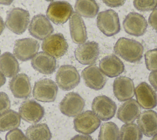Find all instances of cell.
Listing matches in <instances>:
<instances>
[{
    "label": "cell",
    "instance_id": "cell-1",
    "mask_svg": "<svg viewBox=\"0 0 157 140\" xmlns=\"http://www.w3.org/2000/svg\"><path fill=\"white\" fill-rule=\"evenodd\" d=\"M115 53L123 60L130 63L139 61L143 55V45L138 41L126 37L120 38L115 43Z\"/></svg>",
    "mask_w": 157,
    "mask_h": 140
},
{
    "label": "cell",
    "instance_id": "cell-2",
    "mask_svg": "<svg viewBox=\"0 0 157 140\" xmlns=\"http://www.w3.org/2000/svg\"><path fill=\"white\" fill-rule=\"evenodd\" d=\"M97 26L107 36H112L120 31V23L118 14L113 10L109 9L98 14Z\"/></svg>",
    "mask_w": 157,
    "mask_h": 140
},
{
    "label": "cell",
    "instance_id": "cell-3",
    "mask_svg": "<svg viewBox=\"0 0 157 140\" xmlns=\"http://www.w3.org/2000/svg\"><path fill=\"white\" fill-rule=\"evenodd\" d=\"M29 23V14L28 10L16 7L12 9L7 14L5 25L12 32L21 34L27 29Z\"/></svg>",
    "mask_w": 157,
    "mask_h": 140
},
{
    "label": "cell",
    "instance_id": "cell-4",
    "mask_svg": "<svg viewBox=\"0 0 157 140\" xmlns=\"http://www.w3.org/2000/svg\"><path fill=\"white\" fill-rule=\"evenodd\" d=\"M80 81V74L77 69L72 65L60 66L56 74V84L64 91L74 88L78 85Z\"/></svg>",
    "mask_w": 157,
    "mask_h": 140
},
{
    "label": "cell",
    "instance_id": "cell-5",
    "mask_svg": "<svg viewBox=\"0 0 157 140\" xmlns=\"http://www.w3.org/2000/svg\"><path fill=\"white\" fill-rule=\"evenodd\" d=\"M72 14V6L65 1L52 2L46 12L48 19L56 25L64 24L70 18Z\"/></svg>",
    "mask_w": 157,
    "mask_h": 140
},
{
    "label": "cell",
    "instance_id": "cell-6",
    "mask_svg": "<svg viewBox=\"0 0 157 140\" xmlns=\"http://www.w3.org/2000/svg\"><path fill=\"white\" fill-rule=\"evenodd\" d=\"M42 49L47 54L58 58L66 54L68 49V44L61 33H56L48 36L44 40Z\"/></svg>",
    "mask_w": 157,
    "mask_h": 140
},
{
    "label": "cell",
    "instance_id": "cell-7",
    "mask_svg": "<svg viewBox=\"0 0 157 140\" xmlns=\"http://www.w3.org/2000/svg\"><path fill=\"white\" fill-rule=\"evenodd\" d=\"M58 86L49 79H44L37 81L34 86L33 95L35 99L41 102H53L58 93Z\"/></svg>",
    "mask_w": 157,
    "mask_h": 140
},
{
    "label": "cell",
    "instance_id": "cell-8",
    "mask_svg": "<svg viewBox=\"0 0 157 140\" xmlns=\"http://www.w3.org/2000/svg\"><path fill=\"white\" fill-rule=\"evenodd\" d=\"M101 125V120L91 111H86L77 116L74 119V126L76 131L89 134L93 133Z\"/></svg>",
    "mask_w": 157,
    "mask_h": 140
},
{
    "label": "cell",
    "instance_id": "cell-9",
    "mask_svg": "<svg viewBox=\"0 0 157 140\" xmlns=\"http://www.w3.org/2000/svg\"><path fill=\"white\" fill-rule=\"evenodd\" d=\"M39 49L37 41L33 38H24L15 41L13 47V55L21 61L33 58Z\"/></svg>",
    "mask_w": 157,
    "mask_h": 140
},
{
    "label": "cell",
    "instance_id": "cell-10",
    "mask_svg": "<svg viewBox=\"0 0 157 140\" xmlns=\"http://www.w3.org/2000/svg\"><path fill=\"white\" fill-rule=\"evenodd\" d=\"M91 109L101 120L105 121L111 119L115 115L117 105L110 98L101 95L94 98Z\"/></svg>",
    "mask_w": 157,
    "mask_h": 140
},
{
    "label": "cell",
    "instance_id": "cell-11",
    "mask_svg": "<svg viewBox=\"0 0 157 140\" xmlns=\"http://www.w3.org/2000/svg\"><path fill=\"white\" fill-rule=\"evenodd\" d=\"M85 101L81 96L75 92L66 95L59 103L60 111L67 117H75L83 111Z\"/></svg>",
    "mask_w": 157,
    "mask_h": 140
},
{
    "label": "cell",
    "instance_id": "cell-12",
    "mask_svg": "<svg viewBox=\"0 0 157 140\" xmlns=\"http://www.w3.org/2000/svg\"><path fill=\"white\" fill-rule=\"evenodd\" d=\"M53 28L48 18L44 15L38 14L34 16L29 23V34L39 40H44L53 32Z\"/></svg>",
    "mask_w": 157,
    "mask_h": 140
},
{
    "label": "cell",
    "instance_id": "cell-13",
    "mask_svg": "<svg viewBox=\"0 0 157 140\" xmlns=\"http://www.w3.org/2000/svg\"><path fill=\"white\" fill-rule=\"evenodd\" d=\"M74 55L76 60L82 64H94L99 55V45L94 41L83 43L77 47Z\"/></svg>",
    "mask_w": 157,
    "mask_h": 140
},
{
    "label": "cell",
    "instance_id": "cell-14",
    "mask_svg": "<svg viewBox=\"0 0 157 140\" xmlns=\"http://www.w3.org/2000/svg\"><path fill=\"white\" fill-rule=\"evenodd\" d=\"M123 25L126 33L134 36H140L145 33L148 24L142 15L130 12L123 20Z\"/></svg>",
    "mask_w": 157,
    "mask_h": 140
},
{
    "label": "cell",
    "instance_id": "cell-15",
    "mask_svg": "<svg viewBox=\"0 0 157 140\" xmlns=\"http://www.w3.org/2000/svg\"><path fill=\"white\" fill-rule=\"evenodd\" d=\"M19 114L25 121L30 123H35L44 117V109L34 100L27 99L20 105Z\"/></svg>",
    "mask_w": 157,
    "mask_h": 140
},
{
    "label": "cell",
    "instance_id": "cell-16",
    "mask_svg": "<svg viewBox=\"0 0 157 140\" xmlns=\"http://www.w3.org/2000/svg\"><path fill=\"white\" fill-rule=\"evenodd\" d=\"M136 101L143 109H151L157 105L156 93L146 82L139 84L134 90Z\"/></svg>",
    "mask_w": 157,
    "mask_h": 140
},
{
    "label": "cell",
    "instance_id": "cell-17",
    "mask_svg": "<svg viewBox=\"0 0 157 140\" xmlns=\"http://www.w3.org/2000/svg\"><path fill=\"white\" fill-rule=\"evenodd\" d=\"M85 84L89 88L99 90L102 89L107 81L105 76L96 65H90L82 72Z\"/></svg>",
    "mask_w": 157,
    "mask_h": 140
},
{
    "label": "cell",
    "instance_id": "cell-18",
    "mask_svg": "<svg viewBox=\"0 0 157 140\" xmlns=\"http://www.w3.org/2000/svg\"><path fill=\"white\" fill-rule=\"evenodd\" d=\"M113 90L114 95L118 101H125L134 96V84L131 79L120 76L114 80Z\"/></svg>",
    "mask_w": 157,
    "mask_h": 140
},
{
    "label": "cell",
    "instance_id": "cell-19",
    "mask_svg": "<svg viewBox=\"0 0 157 140\" xmlns=\"http://www.w3.org/2000/svg\"><path fill=\"white\" fill-rule=\"evenodd\" d=\"M31 63L36 71L45 75L52 74L56 68L55 58L44 52L37 53L32 58Z\"/></svg>",
    "mask_w": 157,
    "mask_h": 140
},
{
    "label": "cell",
    "instance_id": "cell-20",
    "mask_svg": "<svg viewBox=\"0 0 157 140\" xmlns=\"http://www.w3.org/2000/svg\"><path fill=\"white\" fill-rule=\"evenodd\" d=\"M69 29L72 41L77 44H82L87 39L86 28L80 15L73 12L69 18Z\"/></svg>",
    "mask_w": 157,
    "mask_h": 140
},
{
    "label": "cell",
    "instance_id": "cell-21",
    "mask_svg": "<svg viewBox=\"0 0 157 140\" xmlns=\"http://www.w3.org/2000/svg\"><path fill=\"white\" fill-rule=\"evenodd\" d=\"M9 87L13 96L17 98H28L31 92L29 79L24 73L14 76L9 82Z\"/></svg>",
    "mask_w": 157,
    "mask_h": 140
},
{
    "label": "cell",
    "instance_id": "cell-22",
    "mask_svg": "<svg viewBox=\"0 0 157 140\" xmlns=\"http://www.w3.org/2000/svg\"><path fill=\"white\" fill-rule=\"evenodd\" d=\"M99 69L105 76L115 77L123 73L124 66L118 57L115 55H110L105 56L101 60Z\"/></svg>",
    "mask_w": 157,
    "mask_h": 140
},
{
    "label": "cell",
    "instance_id": "cell-23",
    "mask_svg": "<svg viewBox=\"0 0 157 140\" xmlns=\"http://www.w3.org/2000/svg\"><path fill=\"white\" fill-rule=\"evenodd\" d=\"M138 126L147 137L157 134V113L153 111H146L137 117Z\"/></svg>",
    "mask_w": 157,
    "mask_h": 140
},
{
    "label": "cell",
    "instance_id": "cell-24",
    "mask_svg": "<svg viewBox=\"0 0 157 140\" xmlns=\"http://www.w3.org/2000/svg\"><path fill=\"white\" fill-rule=\"evenodd\" d=\"M140 106L136 100L129 99L126 101L117 111V118L125 123L133 122L140 115Z\"/></svg>",
    "mask_w": 157,
    "mask_h": 140
},
{
    "label": "cell",
    "instance_id": "cell-25",
    "mask_svg": "<svg viewBox=\"0 0 157 140\" xmlns=\"http://www.w3.org/2000/svg\"><path fill=\"white\" fill-rule=\"evenodd\" d=\"M20 71L16 57L10 52H5L0 56V71L7 77L15 76Z\"/></svg>",
    "mask_w": 157,
    "mask_h": 140
},
{
    "label": "cell",
    "instance_id": "cell-26",
    "mask_svg": "<svg viewBox=\"0 0 157 140\" xmlns=\"http://www.w3.org/2000/svg\"><path fill=\"white\" fill-rule=\"evenodd\" d=\"M75 12L85 18H94L99 12V6L95 0H76Z\"/></svg>",
    "mask_w": 157,
    "mask_h": 140
},
{
    "label": "cell",
    "instance_id": "cell-27",
    "mask_svg": "<svg viewBox=\"0 0 157 140\" xmlns=\"http://www.w3.org/2000/svg\"><path fill=\"white\" fill-rule=\"evenodd\" d=\"M20 114L13 110H9L0 114V131L15 129L20 126Z\"/></svg>",
    "mask_w": 157,
    "mask_h": 140
},
{
    "label": "cell",
    "instance_id": "cell-28",
    "mask_svg": "<svg viewBox=\"0 0 157 140\" xmlns=\"http://www.w3.org/2000/svg\"><path fill=\"white\" fill-rule=\"evenodd\" d=\"M28 140H50L52 133L47 124L38 123L29 126L26 130Z\"/></svg>",
    "mask_w": 157,
    "mask_h": 140
},
{
    "label": "cell",
    "instance_id": "cell-29",
    "mask_svg": "<svg viewBox=\"0 0 157 140\" xmlns=\"http://www.w3.org/2000/svg\"><path fill=\"white\" fill-rule=\"evenodd\" d=\"M98 140H120V130L117 125L112 122L101 125Z\"/></svg>",
    "mask_w": 157,
    "mask_h": 140
},
{
    "label": "cell",
    "instance_id": "cell-30",
    "mask_svg": "<svg viewBox=\"0 0 157 140\" xmlns=\"http://www.w3.org/2000/svg\"><path fill=\"white\" fill-rule=\"evenodd\" d=\"M142 133L135 123L124 124L120 131V140H141Z\"/></svg>",
    "mask_w": 157,
    "mask_h": 140
},
{
    "label": "cell",
    "instance_id": "cell-31",
    "mask_svg": "<svg viewBox=\"0 0 157 140\" xmlns=\"http://www.w3.org/2000/svg\"><path fill=\"white\" fill-rule=\"evenodd\" d=\"M133 4L137 10L147 12L157 7V0H134Z\"/></svg>",
    "mask_w": 157,
    "mask_h": 140
},
{
    "label": "cell",
    "instance_id": "cell-32",
    "mask_svg": "<svg viewBox=\"0 0 157 140\" xmlns=\"http://www.w3.org/2000/svg\"><path fill=\"white\" fill-rule=\"evenodd\" d=\"M147 68L151 71H157V49L148 50L145 54Z\"/></svg>",
    "mask_w": 157,
    "mask_h": 140
},
{
    "label": "cell",
    "instance_id": "cell-33",
    "mask_svg": "<svg viewBox=\"0 0 157 140\" xmlns=\"http://www.w3.org/2000/svg\"><path fill=\"white\" fill-rule=\"evenodd\" d=\"M6 140H28V139L21 130L15 128L6 134Z\"/></svg>",
    "mask_w": 157,
    "mask_h": 140
},
{
    "label": "cell",
    "instance_id": "cell-34",
    "mask_svg": "<svg viewBox=\"0 0 157 140\" xmlns=\"http://www.w3.org/2000/svg\"><path fill=\"white\" fill-rule=\"evenodd\" d=\"M10 107V101L8 95L4 92H0V114L8 111Z\"/></svg>",
    "mask_w": 157,
    "mask_h": 140
},
{
    "label": "cell",
    "instance_id": "cell-35",
    "mask_svg": "<svg viewBox=\"0 0 157 140\" xmlns=\"http://www.w3.org/2000/svg\"><path fill=\"white\" fill-rule=\"evenodd\" d=\"M148 23L150 26L157 32V9H154L148 18Z\"/></svg>",
    "mask_w": 157,
    "mask_h": 140
},
{
    "label": "cell",
    "instance_id": "cell-36",
    "mask_svg": "<svg viewBox=\"0 0 157 140\" xmlns=\"http://www.w3.org/2000/svg\"><path fill=\"white\" fill-rule=\"evenodd\" d=\"M102 2L107 6L110 7H117L123 6L126 0H102Z\"/></svg>",
    "mask_w": 157,
    "mask_h": 140
},
{
    "label": "cell",
    "instance_id": "cell-37",
    "mask_svg": "<svg viewBox=\"0 0 157 140\" xmlns=\"http://www.w3.org/2000/svg\"><path fill=\"white\" fill-rule=\"evenodd\" d=\"M148 80L154 89L157 91V71H152L150 74L148 76Z\"/></svg>",
    "mask_w": 157,
    "mask_h": 140
},
{
    "label": "cell",
    "instance_id": "cell-38",
    "mask_svg": "<svg viewBox=\"0 0 157 140\" xmlns=\"http://www.w3.org/2000/svg\"><path fill=\"white\" fill-rule=\"evenodd\" d=\"M70 140H93V138L89 135L77 134L71 138Z\"/></svg>",
    "mask_w": 157,
    "mask_h": 140
},
{
    "label": "cell",
    "instance_id": "cell-39",
    "mask_svg": "<svg viewBox=\"0 0 157 140\" xmlns=\"http://www.w3.org/2000/svg\"><path fill=\"white\" fill-rule=\"evenodd\" d=\"M6 82V77L0 71V87H2Z\"/></svg>",
    "mask_w": 157,
    "mask_h": 140
},
{
    "label": "cell",
    "instance_id": "cell-40",
    "mask_svg": "<svg viewBox=\"0 0 157 140\" xmlns=\"http://www.w3.org/2000/svg\"><path fill=\"white\" fill-rule=\"evenodd\" d=\"M4 27H5V25H4V21H3L2 18V17L0 16V35L3 32Z\"/></svg>",
    "mask_w": 157,
    "mask_h": 140
},
{
    "label": "cell",
    "instance_id": "cell-41",
    "mask_svg": "<svg viewBox=\"0 0 157 140\" xmlns=\"http://www.w3.org/2000/svg\"><path fill=\"white\" fill-rule=\"evenodd\" d=\"M13 0H0V4L9 6L10 5Z\"/></svg>",
    "mask_w": 157,
    "mask_h": 140
},
{
    "label": "cell",
    "instance_id": "cell-42",
    "mask_svg": "<svg viewBox=\"0 0 157 140\" xmlns=\"http://www.w3.org/2000/svg\"><path fill=\"white\" fill-rule=\"evenodd\" d=\"M151 140H157V134L155 135V136L153 137V138L151 139Z\"/></svg>",
    "mask_w": 157,
    "mask_h": 140
},
{
    "label": "cell",
    "instance_id": "cell-43",
    "mask_svg": "<svg viewBox=\"0 0 157 140\" xmlns=\"http://www.w3.org/2000/svg\"><path fill=\"white\" fill-rule=\"evenodd\" d=\"M45 1H53L54 0H45Z\"/></svg>",
    "mask_w": 157,
    "mask_h": 140
},
{
    "label": "cell",
    "instance_id": "cell-44",
    "mask_svg": "<svg viewBox=\"0 0 157 140\" xmlns=\"http://www.w3.org/2000/svg\"><path fill=\"white\" fill-rule=\"evenodd\" d=\"M0 140H2V139H1V138H0Z\"/></svg>",
    "mask_w": 157,
    "mask_h": 140
},
{
    "label": "cell",
    "instance_id": "cell-45",
    "mask_svg": "<svg viewBox=\"0 0 157 140\" xmlns=\"http://www.w3.org/2000/svg\"><path fill=\"white\" fill-rule=\"evenodd\" d=\"M0 53H1V50H0Z\"/></svg>",
    "mask_w": 157,
    "mask_h": 140
}]
</instances>
